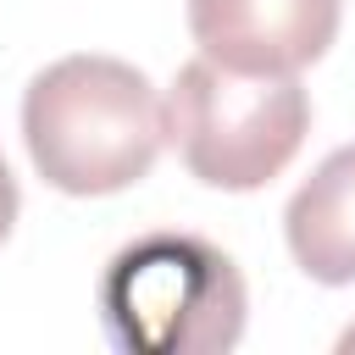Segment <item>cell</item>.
Segmentation results:
<instances>
[{"mask_svg":"<svg viewBox=\"0 0 355 355\" xmlns=\"http://www.w3.org/2000/svg\"><path fill=\"white\" fill-rule=\"evenodd\" d=\"M22 139L50 189L89 200L150 178L166 144V111L133 61L61 55L22 94Z\"/></svg>","mask_w":355,"mask_h":355,"instance_id":"6da1fadb","label":"cell"},{"mask_svg":"<svg viewBox=\"0 0 355 355\" xmlns=\"http://www.w3.org/2000/svg\"><path fill=\"white\" fill-rule=\"evenodd\" d=\"M17 205H22V194H17V178H11V166H6V155H0V244H6L11 227H17Z\"/></svg>","mask_w":355,"mask_h":355,"instance_id":"8992f818","label":"cell"},{"mask_svg":"<svg viewBox=\"0 0 355 355\" xmlns=\"http://www.w3.org/2000/svg\"><path fill=\"white\" fill-rule=\"evenodd\" d=\"M161 111L183 166L227 194L266 189L311 133V94L294 72H233L205 55L178 67Z\"/></svg>","mask_w":355,"mask_h":355,"instance_id":"3957f363","label":"cell"},{"mask_svg":"<svg viewBox=\"0 0 355 355\" xmlns=\"http://www.w3.org/2000/svg\"><path fill=\"white\" fill-rule=\"evenodd\" d=\"M338 349H355V327H349V333H344V338H338Z\"/></svg>","mask_w":355,"mask_h":355,"instance_id":"52a82bcc","label":"cell"},{"mask_svg":"<svg viewBox=\"0 0 355 355\" xmlns=\"http://www.w3.org/2000/svg\"><path fill=\"white\" fill-rule=\"evenodd\" d=\"M344 0H189V33L205 61L233 72H300L338 39Z\"/></svg>","mask_w":355,"mask_h":355,"instance_id":"277c9868","label":"cell"},{"mask_svg":"<svg viewBox=\"0 0 355 355\" xmlns=\"http://www.w3.org/2000/svg\"><path fill=\"white\" fill-rule=\"evenodd\" d=\"M288 250L305 277L338 288L355 283V144L333 150L283 211Z\"/></svg>","mask_w":355,"mask_h":355,"instance_id":"5b68a950","label":"cell"},{"mask_svg":"<svg viewBox=\"0 0 355 355\" xmlns=\"http://www.w3.org/2000/svg\"><path fill=\"white\" fill-rule=\"evenodd\" d=\"M244 316V272L200 233H144L105 261L100 327L128 355H222Z\"/></svg>","mask_w":355,"mask_h":355,"instance_id":"7a4b0ae2","label":"cell"}]
</instances>
